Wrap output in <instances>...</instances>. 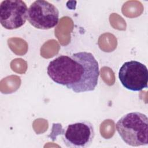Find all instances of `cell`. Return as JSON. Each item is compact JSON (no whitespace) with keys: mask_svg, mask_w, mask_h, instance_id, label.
Masks as SVG:
<instances>
[{"mask_svg":"<svg viewBox=\"0 0 148 148\" xmlns=\"http://www.w3.org/2000/svg\"><path fill=\"white\" fill-rule=\"evenodd\" d=\"M47 73L56 83L80 93L95 90L99 69L91 53L80 51L70 56L61 55L56 57L49 62Z\"/></svg>","mask_w":148,"mask_h":148,"instance_id":"1","label":"cell"},{"mask_svg":"<svg viewBox=\"0 0 148 148\" xmlns=\"http://www.w3.org/2000/svg\"><path fill=\"white\" fill-rule=\"evenodd\" d=\"M116 128L128 145L137 147L148 145V119L146 114L139 112L127 113L117 121Z\"/></svg>","mask_w":148,"mask_h":148,"instance_id":"2","label":"cell"},{"mask_svg":"<svg viewBox=\"0 0 148 148\" xmlns=\"http://www.w3.org/2000/svg\"><path fill=\"white\" fill-rule=\"evenodd\" d=\"M61 135L62 140L67 147L86 148L89 147L95 136L94 128L87 120H81L69 124L64 128L59 123H53L49 136L54 139Z\"/></svg>","mask_w":148,"mask_h":148,"instance_id":"3","label":"cell"},{"mask_svg":"<svg viewBox=\"0 0 148 148\" xmlns=\"http://www.w3.org/2000/svg\"><path fill=\"white\" fill-rule=\"evenodd\" d=\"M27 20L37 29H49L56 27L59 21V11L53 4L45 0H37L28 9Z\"/></svg>","mask_w":148,"mask_h":148,"instance_id":"4","label":"cell"},{"mask_svg":"<svg viewBox=\"0 0 148 148\" xmlns=\"http://www.w3.org/2000/svg\"><path fill=\"white\" fill-rule=\"evenodd\" d=\"M119 78L124 87L132 91L147 88L148 70L145 65L135 60L125 62L119 71Z\"/></svg>","mask_w":148,"mask_h":148,"instance_id":"5","label":"cell"},{"mask_svg":"<svg viewBox=\"0 0 148 148\" xmlns=\"http://www.w3.org/2000/svg\"><path fill=\"white\" fill-rule=\"evenodd\" d=\"M28 8L20 0L2 1L0 5V23L6 29H15L23 26L27 20Z\"/></svg>","mask_w":148,"mask_h":148,"instance_id":"6","label":"cell"}]
</instances>
